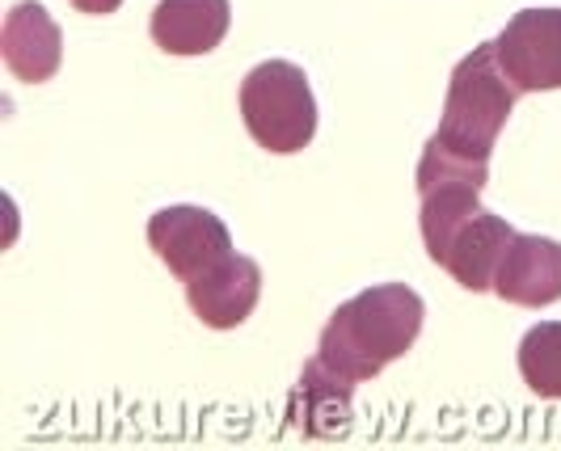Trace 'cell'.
Listing matches in <instances>:
<instances>
[{
	"instance_id": "1",
	"label": "cell",
	"mask_w": 561,
	"mask_h": 451,
	"mask_svg": "<svg viewBox=\"0 0 561 451\" xmlns=\"http://www.w3.org/2000/svg\"><path fill=\"white\" fill-rule=\"evenodd\" d=\"M422 321H426V304L414 287L380 282L330 312L317 355L334 371L351 375L355 384H364L419 342Z\"/></svg>"
},
{
	"instance_id": "12",
	"label": "cell",
	"mask_w": 561,
	"mask_h": 451,
	"mask_svg": "<svg viewBox=\"0 0 561 451\" xmlns=\"http://www.w3.org/2000/svg\"><path fill=\"white\" fill-rule=\"evenodd\" d=\"M519 375L540 401H561V321H540L524 334Z\"/></svg>"
},
{
	"instance_id": "3",
	"label": "cell",
	"mask_w": 561,
	"mask_h": 451,
	"mask_svg": "<svg viewBox=\"0 0 561 451\" xmlns=\"http://www.w3.org/2000/svg\"><path fill=\"white\" fill-rule=\"evenodd\" d=\"M241 118L257 148L291 157L305 152L317 136V97L305 68L291 59H266L241 81Z\"/></svg>"
},
{
	"instance_id": "9",
	"label": "cell",
	"mask_w": 561,
	"mask_h": 451,
	"mask_svg": "<svg viewBox=\"0 0 561 451\" xmlns=\"http://www.w3.org/2000/svg\"><path fill=\"white\" fill-rule=\"evenodd\" d=\"M0 56H4V68L26 85L51 81L64 63V34L56 18L38 0L13 4L0 26Z\"/></svg>"
},
{
	"instance_id": "10",
	"label": "cell",
	"mask_w": 561,
	"mask_h": 451,
	"mask_svg": "<svg viewBox=\"0 0 561 451\" xmlns=\"http://www.w3.org/2000/svg\"><path fill=\"white\" fill-rule=\"evenodd\" d=\"M228 22V0H157L148 30L165 56H207L225 43Z\"/></svg>"
},
{
	"instance_id": "11",
	"label": "cell",
	"mask_w": 561,
	"mask_h": 451,
	"mask_svg": "<svg viewBox=\"0 0 561 451\" xmlns=\"http://www.w3.org/2000/svg\"><path fill=\"white\" fill-rule=\"evenodd\" d=\"M515 241V228L506 224L503 216L478 207L460 232L451 236L448 254H444V270L460 282L465 291H494V275H499V262H503L506 245Z\"/></svg>"
},
{
	"instance_id": "14",
	"label": "cell",
	"mask_w": 561,
	"mask_h": 451,
	"mask_svg": "<svg viewBox=\"0 0 561 451\" xmlns=\"http://www.w3.org/2000/svg\"><path fill=\"white\" fill-rule=\"evenodd\" d=\"M77 13H89V18H106V13H114L123 0H68Z\"/></svg>"
},
{
	"instance_id": "13",
	"label": "cell",
	"mask_w": 561,
	"mask_h": 451,
	"mask_svg": "<svg viewBox=\"0 0 561 451\" xmlns=\"http://www.w3.org/2000/svg\"><path fill=\"white\" fill-rule=\"evenodd\" d=\"M414 182H419V195L439 190V186H478V190H485V182H490V161L469 157V152L444 143L439 136H431L426 148H422Z\"/></svg>"
},
{
	"instance_id": "7",
	"label": "cell",
	"mask_w": 561,
	"mask_h": 451,
	"mask_svg": "<svg viewBox=\"0 0 561 451\" xmlns=\"http://www.w3.org/2000/svg\"><path fill=\"white\" fill-rule=\"evenodd\" d=\"M494 296L515 304V309H549L561 300V241L553 236H533L515 232L506 245L499 275H494Z\"/></svg>"
},
{
	"instance_id": "4",
	"label": "cell",
	"mask_w": 561,
	"mask_h": 451,
	"mask_svg": "<svg viewBox=\"0 0 561 451\" xmlns=\"http://www.w3.org/2000/svg\"><path fill=\"white\" fill-rule=\"evenodd\" d=\"M148 245L178 282L207 275L211 266H220L232 254V236H228L225 220L207 207H191V203L161 207L148 220Z\"/></svg>"
},
{
	"instance_id": "5",
	"label": "cell",
	"mask_w": 561,
	"mask_h": 451,
	"mask_svg": "<svg viewBox=\"0 0 561 451\" xmlns=\"http://www.w3.org/2000/svg\"><path fill=\"white\" fill-rule=\"evenodd\" d=\"M494 47L519 93L561 89V9H519Z\"/></svg>"
},
{
	"instance_id": "2",
	"label": "cell",
	"mask_w": 561,
	"mask_h": 451,
	"mask_svg": "<svg viewBox=\"0 0 561 451\" xmlns=\"http://www.w3.org/2000/svg\"><path fill=\"white\" fill-rule=\"evenodd\" d=\"M519 89L511 85L506 68L499 63V47L481 43L451 68L448 97H444V118H439V140L490 161L494 143L503 136L506 118L515 111Z\"/></svg>"
},
{
	"instance_id": "6",
	"label": "cell",
	"mask_w": 561,
	"mask_h": 451,
	"mask_svg": "<svg viewBox=\"0 0 561 451\" xmlns=\"http://www.w3.org/2000/svg\"><path fill=\"white\" fill-rule=\"evenodd\" d=\"M355 418V380L325 363L321 355L305 363L296 389L287 396V423L305 439H337Z\"/></svg>"
},
{
	"instance_id": "8",
	"label": "cell",
	"mask_w": 561,
	"mask_h": 451,
	"mask_svg": "<svg viewBox=\"0 0 561 451\" xmlns=\"http://www.w3.org/2000/svg\"><path fill=\"white\" fill-rule=\"evenodd\" d=\"M262 300V266L253 257L228 254L220 266L186 282V304L207 329H237Z\"/></svg>"
}]
</instances>
